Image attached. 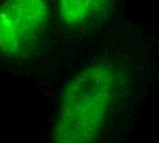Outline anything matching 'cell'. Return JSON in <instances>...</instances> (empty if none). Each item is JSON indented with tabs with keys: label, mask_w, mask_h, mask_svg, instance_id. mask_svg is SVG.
<instances>
[{
	"label": "cell",
	"mask_w": 159,
	"mask_h": 143,
	"mask_svg": "<svg viewBox=\"0 0 159 143\" xmlns=\"http://www.w3.org/2000/svg\"><path fill=\"white\" fill-rule=\"evenodd\" d=\"M54 41V0H0L2 70L29 68Z\"/></svg>",
	"instance_id": "obj_2"
},
{
	"label": "cell",
	"mask_w": 159,
	"mask_h": 143,
	"mask_svg": "<svg viewBox=\"0 0 159 143\" xmlns=\"http://www.w3.org/2000/svg\"><path fill=\"white\" fill-rule=\"evenodd\" d=\"M140 35L121 31L77 43H59L61 61L39 80L52 96L51 143H102L147 92Z\"/></svg>",
	"instance_id": "obj_1"
},
{
	"label": "cell",
	"mask_w": 159,
	"mask_h": 143,
	"mask_svg": "<svg viewBox=\"0 0 159 143\" xmlns=\"http://www.w3.org/2000/svg\"><path fill=\"white\" fill-rule=\"evenodd\" d=\"M124 0H54V35L59 43L102 37L119 29Z\"/></svg>",
	"instance_id": "obj_3"
}]
</instances>
